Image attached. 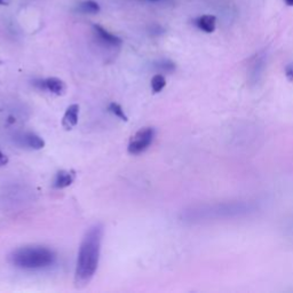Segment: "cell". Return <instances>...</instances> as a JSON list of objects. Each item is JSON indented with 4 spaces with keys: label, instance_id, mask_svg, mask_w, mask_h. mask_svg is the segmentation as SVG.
I'll use <instances>...</instances> for the list:
<instances>
[{
    "label": "cell",
    "instance_id": "obj_9",
    "mask_svg": "<svg viewBox=\"0 0 293 293\" xmlns=\"http://www.w3.org/2000/svg\"><path fill=\"white\" fill-rule=\"evenodd\" d=\"M75 179H76L75 171H65V170L60 171V172L55 176L53 186L56 189H63V188L71 186L73 181H75Z\"/></svg>",
    "mask_w": 293,
    "mask_h": 293
},
{
    "label": "cell",
    "instance_id": "obj_2",
    "mask_svg": "<svg viewBox=\"0 0 293 293\" xmlns=\"http://www.w3.org/2000/svg\"><path fill=\"white\" fill-rule=\"evenodd\" d=\"M103 237V226L96 224L86 231L81 240L75 273L77 285H86L98 270Z\"/></svg>",
    "mask_w": 293,
    "mask_h": 293
},
{
    "label": "cell",
    "instance_id": "obj_5",
    "mask_svg": "<svg viewBox=\"0 0 293 293\" xmlns=\"http://www.w3.org/2000/svg\"><path fill=\"white\" fill-rule=\"evenodd\" d=\"M33 84L34 86H37L39 90L47 91L55 95H63L65 93V90H67V86H65L64 81L56 77L46 78V79H39L34 81Z\"/></svg>",
    "mask_w": 293,
    "mask_h": 293
},
{
    "label": "cell",
    "instance_id": "obj_14",
    "mask_svg": "<svg viewBox=\"0 0 293 293\" xmlns=\"http://www.w3.org/2000/svg\"><path fill=\"white\" fill-rule=\"evenodd\" d=\"M108 109H109V111H110V112L112 113V115H115L116 117L119 118V119L124 120V121H128V120H129V117L126 116L124 109L121 108L118 103L111 102L110 104H109Z\"/></svg>",
    "mask_w": 293,
    "mask_h": 293
},
{
    "label": "cell",
    "instance_id": "obj_18",
    "mask_svg": "<svg viewBox=\"0 0 293 293\" xmlns=\"http://www.w3.org/2000/svg\"><path fill=\"white\" fill-rule=\"evenodd\" d=\"M285 3L288 6H293V0H285Z\"/></svg>",
    "mask_w": 293,
    "mask_h": 293
},
{
    "label": "cell",
    "instance_id": "obj_8",
    "mask_svg": "<svg viewBox=\"0 0 293 293\" xmlns=\"http://www.w3.org/2000/svg\"><path fill=\"white\" fill-rule=\"evenodd\" d=\"M79 119V106L77 103H73L69 106L65 110L62 118V126L64 130H72L78 124Z\"/></svg>",
    "mask_w": 293,
    "mask_h": 293
},
{
    "label": "cell",
    "instance_id": "obj_3",
    "mask_svg": "<svg viewBox=\"0 0 293 293\" xmlns=\"http://www.w3.org/2000/svg\"><path fill=\"white\" fill-rule=\"evenodd\" d=\"M55 253L45 246H25L13 251L10 261L17 268L38 270L48 268L55 262Z\"/></svg>",
    "mask_w": 293,
    "mask_h": 293
},
{
    "label": "cell",
    "instance_id": "obj_12",
    "mask_svg": "<svg viewBox=\"0 0 293 293\" xmlns=\"http://www.w3.org/2000/svg\"><path fill=\"white\" fill-rule=\"evenodd\" d=\"M155 68L160 72L172 73L174 70H176V63L172 62L171 60L163 59V60H159L158 62L155 63Z\"/></svg>",
    "mask_w": 293,
    "mask_h": 293
},
{
    "label": "cell",
    "instance_id": "obj_19",
    "mask_svg": "<svg viewBox=\"0 0 293 293\" xmlns=\"http://www.w3.org/2000/svg\"><path fill=\"white\" fill-rule=\"evenodd\" d=\"M151 2H157V0H151Z\"/></svg>",
    "mask_w": 293,
    "mask_h": 293
},
{
    "label": "cell",
    "instance_id": "obj_17",
    "mask_svg": "<svg viewBox=\"0 0 293 293\" xmlns=\"http://www.w3.org/2000/svg\"><path fill=\"white\" fill-rule=\"evenodd\" d=\"M11 0H0V5H3V6H6L10 4Z\"/></svg>",
    "mask_w": 293,
    "mask_h": 293
},
{
    "label": "cell",
    "instance_id": "obj_16",
    "mask_svg": "<svg viewBox=\"0 0 293 293\" xmlns=\"http://www.w3.org/2000/svg\"><path fill=\"white\" fill-rule=\"evenodd\" d=\"M8 163V157L0 150V166H5Z\"/></svg>",
    "mask_w": 293,
    "mask_h": 293
},
{
    "label": "cell",
    "instance_id": "obj_7",
    "mask_svg": "<svg viewBox=\"0 0 293 293\" xmlns=\"http://www.w3.org/2000/svg\"><path fill=\"white\" fill-rule=\"evenodd\" d=\"M16 139L17 142H19L21 146H24L33 150H40L45 147V141H44V139L41 137H39L38 134L32 132L22 133Z\"/></svg>",
    "mask_w": 293,
    "mask_h": 293
},
{
    "label": "cell",
    "instance_id": "obj_10",
    "mask_svg": "<svg viewBox=\"0 0 293 293\" xmlns=\"http://www.w3.org/2000/svg\"><path fill=\"white\" fill-rule=\"evenodd\" d=\"M196 25L206 33H211L216 30L217 17L214 15H203L196 20Z\"/></svg>",
    "mask_w": 293,
    "mask_h": 293
},
{
    "label": "cell",
    "instance_id": "obj_11",
    "mask_svg": "<svg viewBox=\"0 0 293 293\" xmlns=\"http://www.w3.org/2000/svg\"><path fill=\"white\" fill-rule=\"evenodd\" d=\"M77 11L82 13V14H96V13L100 12V6L98 3L93 2V0H87V2L81 3L78 6Z\"/></svg>",
    "mask_w": 293,
    "mask_h": 293
},
{
    "label": "cell",
    "instance_id": "obj_13",
    "mask_svg": "<svg viewBox=\"0 0 293 293\" xmlns=\"http://www.w3.org/2000/svg\"><path fill=\"white\" fill-rule=\"evenodd\" d=\"M166 86V79L161 73H157L151 79V90L154 93H160Z\"/></svg>",
    "mask_w": 293,
    "mask_h": 293
},
{
    "label": "cell",
    "instance_id": "obj_4",
    "mask_svg": "<svg viewBox=\"0 0 293 293\" xmlns=\"http://www.w3.org/2000/svg\"><path fill=\"white\" fill-rule=\"evenodd\" d=\"M155 129L152 128H144L138 131L137 133L132 137L129 143L128 150L131 155H140L146 151L148 148L151 146L152 141L155 139Z\"/></svg>",
    "mask_w": 293,
    "mask_h": 293
},
{
    "label": "cell",
    "instance_id": "obj_15",
    "mask_svg": "<svg viewBox=\"0 0 293 293\" xmlns=\"http://www.w3.org/2000/svg\"><path fill=\"white\" fill-rule=\"evenodd\" d=\"M285 76L290 81H293V64H288L285 68Z\"/></svg>",
    "mask_w": 293,
    "mask_h": 293
},
{
    "label": "cell",
    "instance_id": "obj_6",
    "mask_svg": "<svg viewBox=\"0 0 293 293\" xmlns=\"http://www.w3.org/2000/svg\"><path fill=\"white\" fill-rule=\"evenodd\" d=\"M93 30H94V34L96 39H98L99 43L104 47L116 48V47H119L121 45V43H123V40H121L119 37H117L115 36V34L107 31L106 29L101 27V25H98V24L93 25Z\"/></svg>",
    "mask_w": 293,
    "mask_h": 293
},
{
    "label": "cell",
    "instance_id": "obj_1",
    "mask_svg": "<svg viewBox=\"0 0 293 293\" xmlns=\"http://www.w3.org/2000/svg\"><path fill=\"white\" fill-rule=\"evenodd\" d=\"M258 210V205L250 200H230L203 204L191 207L185 213V219L194 224L213 221H227L252 216Z\"/></svg>",
    "mask_w": 293,
    "mask_h": 293
}]
</instances>
